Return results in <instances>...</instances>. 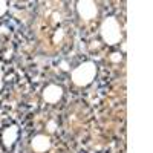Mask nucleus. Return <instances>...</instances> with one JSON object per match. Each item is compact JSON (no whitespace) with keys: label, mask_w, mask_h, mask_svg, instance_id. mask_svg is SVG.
I'll list each match as a JSON object with an SVG mask.
<instances>
[{"label":"nucleus","mask_w":153,"mask_h":153,"mask_svg":"<svg viewBox=\"0 0 153 153\" xmlns=\"http://www.w3.org/2000/svg\"><path fill=\"white\" fill-rule=\"evenodd\" d=\"M97 76V65L94 61H84L72 71V81L78 87L89 86Z\"/></svg>","instance_id":"1"},{"label":"nucleus","mask_w":153,"mask_h":153,"mask_svg":"<svg viewBox=\"0 0 153 153\" xmlns=\"http://www.w3.org/2000/svg\"><path fill=\"white\" fill-rule=\"evenodd\" d=\"M100 34L101 38L104 40V43L113 46V45H118L121 40V28H120V23L115 17H107L103 20L100 26Z\"/></svg>","instance_id":"2"},{"label":"nucleus","mask_w":153,"mask_h":153,"mask_svg":"<svg viewBox=\"0 0 153 153\" xmlns=\"http://www.w3.org/2000/svg\"><path fill=\"white\" fill-rule=\"evenodd\" d=\"M76 12L83 20H92L98 16V6L92 0H80L76 2Z\"/></svg>","instance_id":"3"},{"label":"nucleus","mask_w":153,"mask_h":153,"mask_svg":"<svg viewBox=\"0 0 153 153\" xmlns=\"http://www.w3.org/2000/svg\"><path fill=\"white\" fill-rule=\"evenodd\" d=\"M63 98V87L58 84H49L43 91V100L49 104H55Z\"/></svg>","instance_id":"4"},{"label":"nucleus","mask_w":153,"mask_h":153,"mask_svg":"<svg viewBox=\"0 0 153 153\" xmlns=\"http://www.w3.org/2000/svg\"><path fill=\"white\" fill-rule=\"evenodd\" d=\"M31 147L35 153H46L51 149V138L46 135H35L31 141Z\"/></svg>","instance_id":"5"},{"label":"nucleus","mask_w":153,"mask_h":153,"mask_svg":"<svg viewBox=\"0 0 153 153\" xmlns=\"http://www.w3.org/2000/svg\"><path fill=\"white\" fill-rule=\"evenodd\" d=\"M17 136H19V127L17 126H8L2 133L3 146L6 149H11L12 146H14V143L17 141Z\"/></svg>","instance_id":"6"},{"label":"nucleus","mask_w":153,"mask_h":153,"mask_svg":"<svg viewBox=\"0 0 153 153\" xmlns=\"http://www.w3.org/2000/svg\"><path fill=\"white\" fill-rule=\"evenodd\" d=\"M6 11H8V3L5 0H0V17H2Z\"/></svg>","instance_id":"7"},{"label":"nucleus","mask_w":153,"mask_h":153,"mask_svg":"<svg viewBox=\"0 0 153 153\" xmlns=\"http://www.w3.org/2000/svg\"><path fill=\"white\" fill-rule=\"evenodd\" d=\"M63 35H65V32H63V29H58V31L55 32V35H54V42H55V43H57V42H61Z\"/></svg>","instance_id":"8"},{"label":"nucleus","mask_w":153,"mask_h":153,"mask_svg":"<svg viewBox=\"0 0 153 153\" xmlns=\"http://www.w3.org/2000/svg\"><path fill=\"white\" fill-rule=\"evenodd\" d=\"M55 129H57V123L55 121H49L48 123V132L52 133V132H55Z\"/></svg>","instance_id":"9"},{"label":"nucleus","mask_w":153,"mask_h":153,"mask_svg":"<svg viewBox=\"0 0 153 153\" xmlns=\"http://www.w3.org/2000/svg\"><path fill=\"white\" fill-rule=\"evenodd\" d=\"M110 60H112L113 63H118V61H121V54H120V52H113V54L110 55Z\"/></svg>","instance_id":"10"},{"label":"nucleus","mask_w":153,"mask_h":153,"mask_svg":"<svg viewBox=\"0 0 153 153\" xmlns=\"http://www.w3.org/2000/svg\"><path fill=\"white\" fill-rule=\"evenodd\" d=\"M3 89V68H2V63H0V92Z\"/></svg>","instance_id":"11"},{"label":"nucleus","mask_w":153,"mask_h":153,"mask_svg":"<svg viewBox=\"0 0 153 153\" xmlns=\"http://www.w3.org/2000/svg\"><path fill=\"white\" fill-rule=\"evenodd\" d=\"M61 66H63V68H61L63 71H68V69H69V68H68V65H66V63H61Z\"/></svg>","instance_id":"12"}]
</instances>
